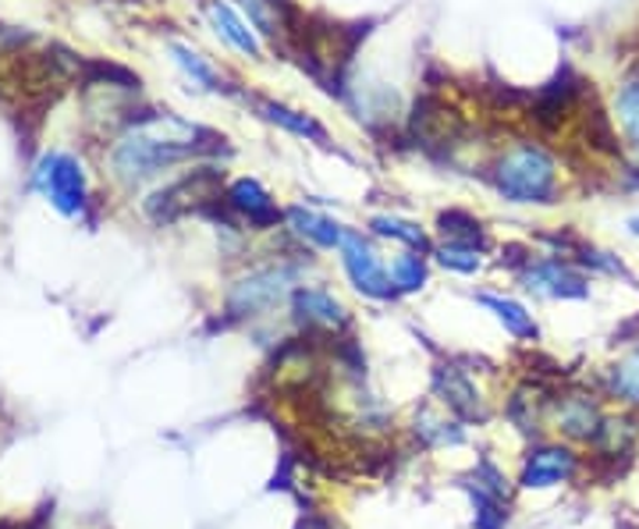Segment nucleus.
Wrapping results in <instances>:
<instances>
[{
	"instance_id": "nucleus-1",
	"label": "nucleus",
	"mask_w": 639,
	"mask_h": 529,
	"mask_svg": "<svg viewBox=\"0 0 639 529\" xmlns=\"http://www.w3.org/2000/svg\"><path fill=\"white\" fill-rule=\"evenodd\" d=\"M199 139H207V132L196 129V124H189V121L174 118V114L142 118L114 146V153H111L114 174L121 181H128V186L150 181L163 168H171V163L203 150L207 142H199Z\"/></svg>"
},
{
	"instance_id": "nucleus-2",
	"label": "nucleus",
	"mask_w": 639,
	"mask_h": 529,
	"mask_svg": "<svg viewBox=\"0 0 639 529\" xmlns=\"http://www.w3.org/2000/svg\"><path fill=\"white\" fill-rule=\"evenodd\" d=\"M495 186L508 203H555L561 192L558 160L537 142H519L498 160Z\"/></svg>"
},
{
	"instance_id": "nucleus-3",
	"label": "nucleus",
	"mask_w": 639,
	"mask_h": 529,
	"mask_svg": "<svg viewBox=\"0 0 639 529\" xmlns=\"http://www.w3.org/2000/svg\"><path fill=\"white\" fill-rule=\"evenodd\" d=\"M291 281H296V270H288V267L256 270V273H249V278H242L239 285L231 288L228 309H231L234 317L260 313V309H270L273 302H281L288 296Z\"/></svg>"
},
{
	"instance_id": "nucleus-4",
	"label": "nucleus",
	"mask_w": 639,
	"mask_h": 529,
	"mask_svg": "<svg viewBox=\"0 0 639 529\" xmlns=\"http://www.w3.org/2000/svg\"><path fill=\"white\" fill-rule=\"evenodd\" d=\"M341 263L345 270H349V278L352 285L362 291V296H370V299H391V273L380 267L377 260V252L362 242V234L356 231H345V239H341Z\"/></svg>"
},
{
	"instance_id": "nucleus-5",
	"label": "nucleus",
	"mask_w": 639,
	"mask_h": 529,
	"mask_svg": "<svg viewBox=\"0 0 639 529\" xmlns=\"http://www.w3.org/2000/svg\"><path fill=\"white\" fill-rule=\"evenodd\" d=\"M40 189L53 199V207L61 213H82L86 207V174L79 168V160L71 157H47L36 171Z\"/></svg>"
},
{
	"instance_id": "nucleus-6",
	"label": "nucleus",
	"mask_w": 639,
	"mask_h": 529,
	"mask_svg": "<svg viewBox=\"0 0 639 529\" xmlns=\"http://www.w3.org/2000/svg\"><path fill=\"white\" fill-rule=\"evenodd\" d=\"M522 285H526V291H533V296H543V299H587L590 296L587 273L561 260L529 263L522 270Z\"/></svg>"
},
{
	"instance_id": "nucleus-7",
	"label": "nucleus",
	"mask_w": 639,
	"mask_h": 529,
	"mask_svg": "<svg viewBox=\"0 0 639 529\" xmlns=\"http://www.w3.org/2000/svg\"><path fill=\"white\" fill-rule=\"evenodd\" d=\"M551 419H555V427H558L565 437H572V441H593L597 430H600V423H605V412H600V406H597L593 395L569 391V395L555 398Z\"/></svg>"
},
{
	"instance_id": "nucleus-8",
	"label": "nucleus",
	"mask_w": 639,
	"mask_h": 529,
	"mask_svg": "<svg viewBox=\"0 0 639 529\" xmlns=\"http://www.w3.org/2000/svg\"><path fill=\"white\" fill-rule=\"evenodd\" d=\"M576 472V455L561 445H551V448H540L526 459V469H522V487L529 490H547V487H558L565 480H572Z\"/></svg>"
},
{
	"instance_id": "nucleus-9",
	"label": "nucleus",
	"mask_w": 639,
	"mask_h": 529,
	"mask_svg": "<svg viewBox=\"0 0 639 529\" xmlns=\"http://www.w3.org/2000/svg\"><path fill=\"white\" fill-rule=\"evenodd\" d=\"M611 111H615L618 132H622V146L629 153L632 171L639 174V71H632V76H626L622 82H618Z\"/></svg>"
},
{
	"instance_id": "nucleus-10",
	"label": "nucleus",
	"mask_w": 639,
	"mask_h": 529,
	"mask_svg": "<svg viewBox=\"0 0 639 529\" xmlns=\"http://www.w3.org/2000/svg\"><path fill=\"white\" fill-rule=\"evenodd\" d=\"M228 207L231 210H239L242 217H249L252 224H260V228H270V224H278V207H273V199L270 192L260 186L256 178H239V181H231L228 192Z\"/></svg>"
},
{
	"instance_id": "nucleus-11",
	"label": "nucleus",
	"mask_w": 639,
	"mask_h": 529,
	"mask_svg": "<svg viewBox=\"0 0 639 529\" xmlns=\"http://www.w3.org/2000/svg\"><path fill=\"white\" fill-rule=\"evenodd\" d=\"M284 221L291 224V231H296L299 239H309V242L320 246V249H341L345 231H349V228L335 224L331 217H320V213L306 210V207H291V210H284Z\"/></svg>"
},
{
	"instance_id": "nucleus-12",
	"label": "nucleus",
	"mask_w": 639,
	"mask_h": 529,
	"mask_svg": "<svg viewBox=\"0 0 639 529\" xmlns=\"http://www.w3.org/2000/svg\"><path fill=\"white\" fill-rule=\"evenodd\" d=\"M291 302H296V313L302 323H317V327H345V306L327 296V291L320 288H299L296 296H291Z\"/></svg>"
},
{
	"instance_id": "nucleus-13",
	"label": "nucleus",
	"mask_w": 639,
	"mask_h": 529,
	"mask_svg": "<svg viewBox=\"0 0 639 529\" xmlns=\"http://www.w3.org/2000/svg\"><path fill=\"white\" fill-rule=\"evenodd\" d=\"M207 11H210V22H213V29H217L221 40H228L234 50H242L246 58H260V40H256V32L224 4V0H210Z\"/></svg>"
},
{
	"instance_id": "nucleus-14",
	"label": "nucleus",
	"mask_w": 639,
	"mask_h": 529,
	"mask_svg": "<svg viewBox=\"0 0 639 529\" xmlns=\"http://www.w3.org/2000/svg\"><path fill=\"white\" fill-rule=\"evenodd\" d=\"M437 391L445 395V401L448 406L459 412V416H466V419H483V406H480V395H477V388L469 385V380L455 370V367H445V370H437Z\"/></svg>"
},
{
	"instance_id": "nucleus-15",
	"label": "nucleus",
	"mask_w": 639,
	"mask_h": 529,
	"mask_svg": "<svg viewBox=\"0 0 639 529\" xmlns=\"http://www.w3.org/2000/svg\"><path fill=\"white\" fill-rule=\"evenodd\" d=\"M608 388L618 401L639 409V341L608 370Z\"/></svg>"
},
{
	"instance_id": "nucleus-16",
	"label": "nucleus",
	"mask_w": 639,
	"mask_h": 529,
	"mask_svg": "<svg viewBox=\"0 0 639 529\" xmlns=\"http://www.w3.org/2000/svg\"><path fill=\"white\" fill-rule=\"evenodd\" d=\"M256 107H260V114H263L270 124H281V129L296 132V136H302V139L327 142V132H323L320 124H317L313 118H309V114H302V111H291V107H284V103H273V100H260Z\"/></svg>"
},
{
	"instance_id": "nucleus-17",
	"label": "nucleus",
	"mask_w": 639,
	"mask_h": 529,
	"mask_svg": "<svg viewBox=\"0 0 639 529\" xmlns=\"http://www.w3.org/2000/svg\"><path fill=\"white\" fill-rule=\"evenodd\" d=\"M636 441V423L629 416H605V423H600L593 445L600 455H626Z\"/></svg>"
},
{
	"instance_id": "nucleus-18",
	"label": "nucleus",
	"mask_w": 639,
	"mask_h": 529,
	"mask_svg": "<svg viewBox=\"0 0 639 529\" xmlns=\"http://www.w3.org/2000/svg\"><path fill=\"white\" fill-rule=\"evenodd\" d=\"M487 309H495L498 320L508 327L516 338H537V323L533 313H526V306H519L516 299H501V296H477Z\"/></svg>"
},
{
	"instance_id": "nucleus-19",
	"label": "nucleus",
	"mask_w": 639,
	"mask_h": 529,
	"mask_svg": "<svg viewBox=\"0 0 639 529\" xmlns=\"http://www.w3.org/2000/svg\"><path fill=\"white\" fill-rule=\"evenodd\" d=\"M441 234L451 242V246H469V249H480L483 246V228L477 217H469L462 210H448L441 213Z\"/></svg>"
},
{
	"instance_id": "nucleus-20",
	"label": "nucleus",
	"mask_w": 639,
	"mask_h": 529,
	"mask_svg": "<svg viewBox=\"0 0 639 529\" xmlns=\"http://www.w3.org/2000/svg\"><path fill=\"white\" fill-rule=\"evenodd\" d=\"M370 228L380 234V239H398V242H406L409 249H419V252H427L430 242H427V231L412 224V221H401V217H391V213H377Z\"/></svg>"
},
{
	"instance_id": "nucleus-21",
	"label": "nucleus",
	"mask_w": 639,
	"mask_h": 529,
	"mask_svg": "<svg viewBox=\"0 0 639 529\" xmlns=\"http://www.w3.org/2000/svg\"><path fill=\"white\" fill-rule=\"evenodd\" d=\"M171 53H174L178 68L186 71L192 82H199L203 89H221V86H224L221 76H217V71L207 64V58H203L199 50H192V47H186V43H171Z\"/></svg>"
},
{
	"instance_id": "nucleus-22",
	"label": "nucleus",
	"mask_w": 639,
	"mask_h": 529,
	"mask_svg": "<svg viewBox=\"0 0 639 529\" xmlns=\"http://www.w3.org/2000/svg\"><path fill=\"white\" fill-rule=\"evenodd\" d=\"M391 285L398 291H419L427 285V267L419 257H412V252H401V257L391 260Z\"/></svg>"
},
{
	"instance_id": "nucleus-23",
	"label": "nucleus",
	"mask_w": 639,
	"mask_h": 529,
	"mask_svg": "<svg viewBox=\"0 0 639 529\" xmlns=\"http://www.w3.org/2000/svg\"><path fill=\"white\" fill-rule=\"evenodd\" d=\"M242 8L249 11L252 26L263 36H278L284 32V18H281V0H242Z\"/></svg>"
},
{
	"instance_id": "nucleus-24",
	"label": "nucleus",
	"mask_w": 639,
	"mask_h": 529,
	"mask_svg": "<svg viewBox=\"0 0 639 529\" xmlns=\"http://www.w3.org/2000/svg\"><path fill=\"white\" fill-rule=\"evenodd\" d=\"M419 433L427 437L430 445H462V430L455 423H445V419H433V416H419Z\"/></svg>"
},
{
	"instance_id": "nucleus-25",
	"label": "nucleus",
	"mask_w": 639,
	"mask_h": 529,
	"mask_svg": "<svg viewBox=\"0 0 639 529\" xmlns=\"http://www.w3.org/2000/svg\"><path fill=\"white\" fill-rule=\"evenodd\" d=\"M437 260H441L445 267L451 270H459V273H472V270H480V257H477V249H469V246H445L441 252H437Z\"/></svg>"
},
{
	"instance_id": "nucleus-26",
	"label": "nucleus",
	"mask_w": 639,
	"mask_h": 529,
	"mask_svg": "<svg viewBox=\"0 0 639 529\" xmlns=\"http://www.w3.org/2000/svg\"><path fill=\"white\" fill-rule=\"evenodd\" d=\"M626 231L632 234V239H639V213H632L629 221H626Z\"/></svg>"
}]
</instances>
